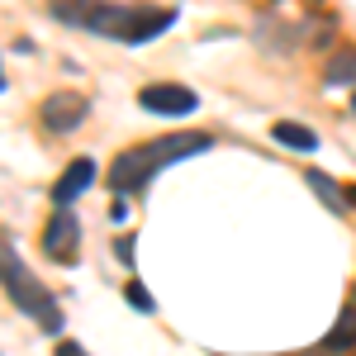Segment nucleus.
I'll use <instances>...</instances> for the list:
<instances>
[{
	"mask_svg": "<svg viewBox=\"0 0 356 356\" xmlns=\"http://www.w3.org/2000/svg\"><path fill=\"white\" fill-rule=\"evenodd\" d=\"M275 143L280 147H295V152H314L318 147V138H314V129H304V124H275Z\"/></svg>",
	"mask_w": 356,
	"mask_h": 356,
	"instance_id": "9",
	"label": "nucleus"
},
{
	"mask_svg": "<svg viewBox=\"0 0 356 356\" xmlns=\"http://www.w3.org/2000/svg\"><path fill=\"white\" fill-rule=\"evenodd\" d=\"M138 105H143L147 114H166V119L176 114V119H181V114H195V110H200V95H195L191 86L162 81V86H143V90H138Z\"/></svg>",
	"mask_w": 356,
	"mask_h": 356,
	"instance_id": "5",
	"label": "nucleus"
},
{
	"mask_svg": "<svg viewBox=\"0 0 356 356\" xmlns=\"http://www.w3.org/2000/svg\"><path fill=\"white\" fill-rule=\"evenodd\" d=\"M323 347H328V352H347V347H356V304H347V309L337 314V323H332V332L323 337Z\"/></svg>",
	"mask_w": 356,
	"mask_h": 356,
	"instance_id": "8",
	"label": "nucleus"
},
{
	"mask_svg": "<svg viewBox=\"0 0 356 356\" xmlns=\"http://www.w3.org/2000/svg\"><path fill=\"white\" fill-rule=\"evenodd\" d=\"M57 356H90V352L76 347V342H57Z\"/></svg>",
	"mask_w": 356,
	"mask_h": 356,
	"instance_id": "13",
	"label": "nucleus"
},
{
	"mask_svg": "<svg viewBox=\"0 0 356 356\" xmlns=\"http://www.w3.org/2000/svg\"><path fill=\"white\" fill-rule=\"evenodd\" d=\"M5 295H10V304L19 309V314H29L33 323L43 332H62V309L53 304V295L29 275V266L19 261V252H15V243L5 238Z\"/></svg>",
	"mask_w": 356,
	"mask_h": 356,
	"instance_id": "3",
	"label": "nucleus"
},
{
	"mask_svg": "<svg viewBox=\"0 0 356 356\" xmlns=\"http://www.w3.org/2000/svg\"><path fill=\"white\" fill-rule=\"evenodd\" d=\"M214 147V138L209 134H171V138H152V143H138L129 152H119L110 166V186L114 195H138L147 191V181L166 171L171 162H181V157H200V152H209Z\"/></svg>",
	"mask_w": 356,
	"mask_h": 356,
	"instance_id": "1",
	"label": "nucleus"
},
{
	"mask_svg": "<svg viewBox=\"0 0 356 356\" xmlns=\"http://www.w3.org/2000/svg\"><path fill=\"white\" fill-rule=\"evenodd\" d=\"M176 24V10H152V5H105V0H90L86 5L81 29L90 33H105L119 43H147L157 38L162 29Z\"/></svg>",
	"mask_w": 356,
	"mask_h": 356,
	"instance_id": "2",
	"label": "nucleus"
},
{
	"mask_svg": "<svg viewBox=\"0 0 356 356\" xmlns=\"http://www.w3.org/2000/svg\"><path fill=\"white\" fill-rule=\"evenodd\" d=\"M323 81H328V86H356V48L332 53L328 72H323Z\"/></svg>",
	"mask_w": 356,
	"mask_h": 356,
	"instance_id": "10",
	"label": "nucleus"
},
{
	"mask_svg": "<svg viewBox=\"0 0 356 356\" xmlns=\"http://www.w3.org/2000/svg\"><path fill=\"white\" fill-rule=\"evenodd\" d=\"M43 252L53 257V261H67V266H76L81 261V223L72 209H57L48 228H43Z\"/></svg>",
	"mask_w": 356,
	"mask_h": 356,
	"instance_id": "4",
	"label": "nucleus"
},
{
	"mask_svg": "<svg viewBox=\"0 0 356 356\" xmlns=\"http://www.w3.org/2000/svg\"><path fill=\"white\" fill-rule=\"evenodd\" d=\"M304 181H309V191L318 195V200H328V204H332V214H342V209H347V200H342V191L332 186V176H323V171H309Z\"/></svg>",
	"mask_w": 356,
	"mask_h": 356,
	"instance_id": "11",
	"label": "nucleus"
},
{
	"mask_svg": "<svg viewBox=\"0 0 356 356\" xmlns=\"http://www.w3.org/2000/svg\"><path fill=\"white\" fill-rule=\"evenodd\" d=\"M124 300L134 304L138 314H152V295H147V290H143L138 280H129V285H124Z\"/></svg>",
	"mask_w": 356,
	"mask_h": 356,
	"instance_id": "12",
	"label": "nucleus"
},
{
	"mask_svg": "<svg viewBox=\"0 0 356 356\" xmlns=\"http://www.w3.org/2000/svg\"><path fill=\"white\" fill-rule=\"evenodd\" d=\"M114 252H119V261H134V243H129V238H119V243H114Z\"/></svg>",
	"mask_w": 356,
	"mask_h": 356,
	"instance_id": "14",
	"label": "nucleus"
},
{
	"mask_svg": "<svg viewBox=\"0 0 356 356\" xmlns=\"http://www.w3.org/2000/svg\"><path fill=\"white\" fill-rule=\"evenodd\" d=\"M90 181H95V162H90V157H76V162H67V171H62V181H57V191H53L57 209H67L76 195H86V191H90Z\"/></svg>",
	"mask_w": 356,
	"mask_h": 356,
	"instance_id": "7",
	"label": "nucleus"
},
{
	"mask_svg": "<svg viewBox=\"0 0 356 356\" xmlns=\"http://www.w3.org/2000/svg\"><path fill=\"white\" fill-rule=\"evenodd\" d=\"M86 114H90L86 95H76V90H57V95H48V100H43L38 119H43V129H48V134H72Z\"/></svg>",
	"mask_w": 356,
	"mask_h": 356,
	"instance_id": "6",
	"label": "nucleus"
}]
</instances>
